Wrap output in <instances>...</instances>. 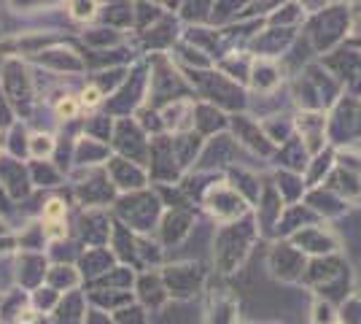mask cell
<instances>
[{
	"label": "cell",
	"mask_w": 361,
	"mask_h": 324,
	"mask_svg": "<svg viewBox=\"0 0 361 324\" xmlns=\"http://www.w3.org/2000/svg\"><path fill=\"white\" fill-rule=\"evenodd\" d=\"M57 111H60V116L71 119V116H75V111H78V103H75L73 97H65L60 106H57Z\"/></svg>",
	"instance_id": "2"
},
{
	"label": "cell",
	"mask_w": 361,
	"mask_h": 324,
	"mask_svg": "<svg viewBox=\"0 0 361 324\" xmlns=\"http://www.w3.org/2000/svg\"><path fill=\"white\" fill-rule=\"evenodd\" d=\"M49 149H51V138H41V136L32 138V152H35V155H46Z\"/></svg>",
	"instance_id": "3"
},
{
	"label": "cell",
	"mask_w": 361,
	"mask_h": 324,
	"mask_svg": "<svg viewBox=\"0 0 361 324\" xmlns=\"http://www.w3.org/2000/svg\"><path fill=\"white\" fill-rule=\"evenodd\" d=\"M97 100H100V92H97V90H94V87H90V90H87V92H84V103H87V106H94V103H97Z\"/></svg>",
	"instance_id": "4"
},
{
	"label": "cell",
	"mask_w": 361,
	"mask_h": 324,
	"mask_svg": "<svg viewBox=\"0 0 361 324\" xmlns=\"http://www.w3.org/2000/svg\"><path fill=\"white\" fill-rule=\"evenodd\" d=\"M92 11H94V3H92V0H75L73 3V14L78 16V19L92 16Z\"/></svg>",
	"instance_id": "1"
}]
</instances>
